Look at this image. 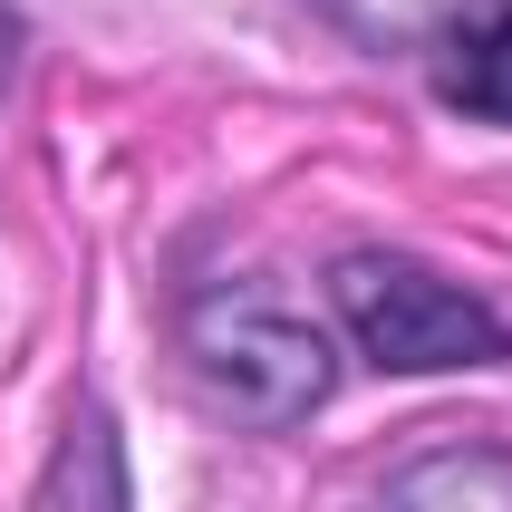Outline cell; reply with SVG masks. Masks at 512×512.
Returning a JSON list of instances; mask_svg holds the SVG:
<instances>
[{"mask_svg":"<svg viewBox=\"0 0 512 512\" xmlns=\"http://www.w3.org/2000/svg\"><path fill=\"white\" fill-rule=\"evenodd\" d=\"M184 377L213 416L252 435H281V426H310L319 406L339 397V348L319 319H300L281 290H203L194 319H184Z\"/></svg>","mask_w":512,"mask_h":512,"instance_id":"cell-1","label":"cell"},{"mask_svg":"<svg viewBox=\"0 0 512 512\" xmlns=\"http://www.w3.org/2000/svg\"><path fill=\"white\" fill-rule=\"evenodd\" d=\"M329 300H339L358 368H377V377H455V368H503L512 358V319L416 252H377V242L339 252Z\"/></svg>","mask_w":512,"mask_h":512,"instance_id":"cell-2","label":"cell"},{"mask_svg":"<svg viewBox=\"0 0 512 512\" xmlns=\"http://www.w3.org/2000/svg\"><path fill=\"white\" fill-rule=\"evenodd\" d=\"M368 512H512V445H416Z\"/></svg>","mask_w":512,"mask_h":512,"instance_id":"cell-3","label":"cell"},{"mask_svg":"<svg viewBox=\"0 0 512 512\" xmlns=\"http://www.w3.org/2000/svg\"><path fill=\"white\" fill-rule=\"evenodd\" d=\"M310 10L377 58H435L464 20H484L493 0H310Z\"/></svg>","mask_w":512,"mask_h":512,"instance_id":"cell-4","label":"cell"},{"mask_svg":"<svg viewBox=\"0 0 512 512\" xmlns=\"http://www.w3.org/2000/svg\"><path fill=\"white\" fill-rule=\"evenodd\" d=\"M435 87H445V107L484 116V126H512V0H493L484 20H464L435 49Z\"/></svg>","mask_w":512,"mask_h":512,"instance_id":"cell-5","label":"cell"},{"mask_svg":"<svg viewBox=\"0 0 512 512\" xmlns=\"http://www.w3.org/2000/svg\"><path fill=\"white\" fill-rule=\"evenodd\" d=\"M10 49H20V20H10V0H0V78H10Z\"/></svg>","mask_w":512,"mask_h":512,"instance_id":"cell-6","label":"cell"}]
</instances>
